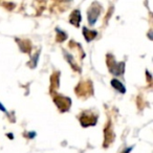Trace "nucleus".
<instances>
[{
  "mask_svg": "<svg viewBox=\"0 0 153 153\" xmlns=\"http://www.w3.org/2000/svg\"><path fill=\"white\" fill-rule=\"evenodd\" d=\"M55 103L58 105L61 110H67L70 107V99L64 98V97H56L55 98Z\"/></svg>",
  "mask_w": 153,
  "mask_h": 153,
  "instance_id": "1",
  "label": "nucleus"
},
{
  "mask_svg": "<svg viewBox=\"0 0 153 153\" xmlns=\"http://www.w3.org/2000/svg\"><path fill=\"white\" fill-rule=\"evenodd\" d=\"M70 23L74 24V26H79V23L81 21V14H80V11H74V13L71 14L69 19Z\"/></svg>",
  "mask_w": 153,
  "mask_h": 153,
  "instance_id": "4",
  "label": "nucleus"
},
{
  "mask_svg": "<svg viewBox=\"0 0 153 153\" xmlns=\"http://www.w3.org/2000/svg\"><path fill=\"white\" fill-rule=\"evenodd\" d=\"M81 124L83 125V127H88V126L94 125L97 123V117L94 115H88V113H84L83 115H81Z\"/></svg>",
  "mask_w": 153,
  "mask_h": 153,
  "instance_id": "2",
  "label": "nucleus"
},
{
  "mask_svg": "<svg viewBox=\"0 0 153 153\" xmlns=\"http://www.w3.org/2000/svg\"><path fill=\"white\" fill-rule=\"evenodd\" d=\"M0 109H1V110H3V111L5 110V109H4V107H3V106H2V105H1V104H0Z\"/></svg>",
  "mask_w": 153,
  "mask_h": 153,
  "instance_id": "8",
  "label": "nucleus"
},
{
  "mask_svg": "<svg viewBox=\"0 0 153 153\" xmlns=\"http://www.w3.org/2000/svg\"><path fill=\"white\" fill-rule=\"evenodd\" d=\"M99 15H100V7H92L89 10V12H88V21H89V23L90 24L96 23Z\"/></svg>",
  "mask_w": 153,
  "mask_h": 153,
  "instance_id": "3",
  "label": "nucleus"
},
{
  "mask_svg": "<svg viewBox=\"0 0 153 153\" xmlns=\"http://www.w3.org/2000/svg\"><path fill=\"white\" fill-rule=\"evenodd\" d=\"M121 64H120V63H115V62L112 60V64H111V65H109V66H110V67H109L110 71L112 72L113 74H115V76L122 74V72H123V70H124V68H120V65H121Z\"/></svg>",
  "mask_w": 153,
  "mask_h": 153,
  "instance_id": "5",
  "label": "nucleus"
},
{
  "mask_svg": "<svg viewBox=\"0 0 153 153\" xmlns=\"http://www.w3.org/2000/svg\"><path fill=\"white\" fill-rule=\"evenodd\" d=\"M84 36H85L86 40L87 41H91L94 37L97 36V32H94V30H89L88 28H84Z\"/></svg>",
  "mask_w": 153,
  "mask_h": 153,
  "instance_id": "7",
  "label": "nucleus"
},
{
  "mask_svg": "<svg viewBox=\"0 0 153 153\" xmlns=\"http://www.w3.org/2000/svg\"><path fill=\"white\" fill-rule=\"evenodd\" d=\"M111 85H112L113 87H114L117 90L121 91L122 94H124V92L126 91V88L124 87V85H123V84H122L120 81H117V80H115V79H114V80H112V81H111Z\"/></svg>",
  "mask_w": 153,
  "mask_h": 153,
  "instance_id": "6",
  "label": "nucleus"
}]
</instances>
